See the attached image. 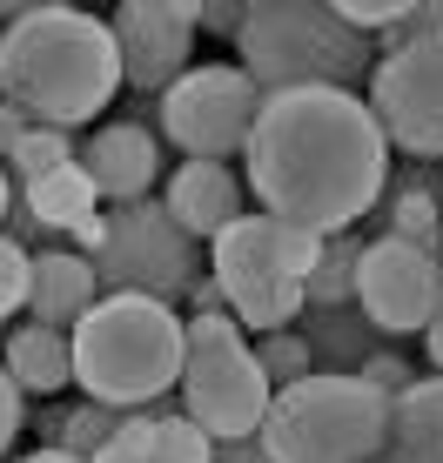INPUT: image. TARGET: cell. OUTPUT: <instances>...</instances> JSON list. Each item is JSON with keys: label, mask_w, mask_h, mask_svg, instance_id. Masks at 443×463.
<instances>
[{"label": "cell", "mask_w": 443, "mask_h": 463, "mask_svg": "<svg viewBox=\"0 0 443 463\" xmlns=\"http://www.w3.org/2000/svg\"><path fill=\"white\" fill-rule=\"evenodd\" d=\"M249 195L316 235L356 229L390 188V135L356 88H276L249 128Z\"/></svg>", "instance_id": "obj_1"}, {"label": "cell", "mask_w": 443, "mask_h": 463, "mask_svg": "<svg viewBox=\"0 0 443 463\" xmlns=\"http://www.w3.org/2000/svg\"><path fill=\"white\" fill-rule=\"evenodd\" d=\"M121 81H128V68H121L115 21H94L81 0L14 14L0 27V94L34 121L88 128L115 101Z\"/></svg>", "instance_id": "obj_2"}, {"label": "cell", "mask_w": 443, "mask_h": 463, "mask_svg": "<svg viewBox=\"0 0 443 463\" xmlns=\"http://www.w3.org/2000/svg\"><path fill=\"white\" fill-rule=\"evenodd\" d=\"M182 363H188V323L162 296L101 289V302L74 323V383H81V396L141 410L155 396L182 390Z\"/></svg>", "instance_id": "obj_3"}, {"label": "cell", "mask_w": 443, "mask_h": 463, "mask_svg": "<svg viewBox=\"0 0 443 463\" xmlns=\"http://www.w3.org/2000/svg\"><path fill=\"white\" fill-rule=\"evenodd\" d=\"M242 68L276 88H370L383 41L356 27L336 0H256L242 21Z\"/></svg>", "instance_id": "obj_4"}, {"label": "cell", "mask_w": 443, "mask_h": 463, "mask_svg": "<svg viewBox=\"0 0 443 463\" xmlns=\"http://www.w3.org/2000/svg\"><path fill=\"white\" fill-rule=\"evenodd\" d=\"M397 396L376 390L363 370H309L276 390L262 417V443L276 463H376L390 457Z\"/></svg>", "instance_id": "obj_5"}, {"label": "cell", "mask_w": 443, "mask_h": 463, "mask_svg": "<svg viewBox=\"0 0 443 463\" xmlns=\"http://www.w3.org/2000/svg\"><path fill=\"white\" fill-rule=\"evenodd\" d=\"M316 255H323L316 229H303L289 215H269V209H249L209 242V276L222 282L235 323L249 336H269V329L303 323V309H309L303 282H309Z\"/></svg>", "instance_id": "obj_6"}, {"label": "cell", "mask_w": 443, "mask_h": 463, "mask_svg": "<svg viewBox=\"0 0 443 463\" xmlns=\"http://www.w3.org/2000/svg\"><path fill=\"white\" fill-rule=\"evenodd\" d=\"M276 383H269L249 329L222 316H188V363H182V410L195 417L209 437H249L262 430Z\"/></svg>", "instance_id": "obj_7"}, {"label": "cell", "mask_w": 443, "mask_h": 463, "mask_svg": "<svg viewBox=\"0 0 443 463\" xmlns=\"http://www.w3.org/2000/svg\"><path fill=\"white\" fill-rule=\"evenodd\" d=\"M202 235H188L175 209L155 195L141 202H121L108 209V235L94 249V276L101 289H141V296H162V302H188L209 269H202Z\"/></svg>", "instance_id": "obj_8"}, {"label": "cell", "mask_w": 443, "mask_h": 463, "mask_svg": "<svg viewBox=\"0 0 443 463\" xmlns=\"http://www.w3.org/2000/svg\"><path fill=\"white\" fill-rule=\"evenodd\" d=\"M269 101V88L235 61H202V68H182L175 88L155 94V121H162V141H175L182 155H209V162H235L249 148V128H256Z\"/></svg>", "instance_id": "obj_9"}, {"label": "cell", "mask_w": 443, "mask_h": 463, "mask_svg": "<svg viewBox=\"0 0 443 463\" xmlns=\"http://www.w3.org/2000/svg\"><path fill=\"white\" fill-rule=\"evenodd\" d=\"M356 302L370 309V323L383 336H423L430 316L443 309V255L437 242H410V235H376L363 249Z\"/></svg>", "instance_id": "obj_10"}, {"label": "cell", "mask_w": 443, "mask_h": 463, "mask_svg": "<svg viewBox=\"0 0 443 463\" xmlns=\"http://www.w3.org/2000/svg\"><path fill=\"white\" fill-rule=\"evenodd\" d=\"M370 108L383 121L390 148L443 162V41H417L376 61Z\"/></svg>", "instance_id": "obj_11"}, {"label": "cell", "mask_w": 443, "mask_h": 463, "mask_svg": "<svg viewBox=\"0 0 443 463\" xmlns=\"http://www.w3.org/2000/svg\"><path fill=\"white\" fill-rule=\"evenodd\" d=\"M115 41H121V68H128L135 94H162L175 88L182 68H195V7L188 0H115Z\"/></svg>", "instance_id": "obj_12"}, {"label": "cell", "mask_w": 443, "mask_h": 463, "mask_svg": "<svg viewBox=\"0 0 443 463\" xmlns=\"http://www.w3.org/2000/svg\"><path fill=\"white\" fill-rule=\"evenodd\" d=\"M81 162L94 175V188H101V202L121 209V202H141L162 182V135L141 121H108L81 141Z\"/></svg>", "instance_id": "obj_13"}, {"label": "cell", "mask_w": 443, "mask_h": 463, "mask_svg": "<svg viewBox=\"0 0 443 463\" xmlns=\"http://www.w3.org/2000/svg\"><path fill=\"white\" fill-rule=\"evenodd\" d=\"M168 209L188 235H202V242H215L222 229H229L235 215H249V188L242 175L229 162H209V155H182V168L168 175Z\"/></svg>", "instance_id": "obj_14"}, {"label": "cell", "mask_w": 443, "mask_h": 463, "mask_svg": "<svg viewBox=\"0 0 443 463\" xmlns=\"http://www.w3.org/2000/svg\"><path fill=\"white\" fill-rule=\"evenodd\" d=\"M94 302H101L94 255H81L74 242L34 255V276H27V316H41V323H54V329H74Z\"/></svg>", "instance_id": "obj_15"}, {"label": "cell", "mask_w": 443, "mask_h": 463, "mask_svg": "<svg viewBox=\"0 0 443 463\" xmlns=\"http://www.w3.org/2000/svg\"><path fill=\"white\" fill-rule=\"evenodd\" d=\"M0 363L14 370V383H21L27 396H61L74 383V329H54V323H41V316H27L21 329H7Z\"/></svg>", "instance_id": "obj_16"}, {"label": "cell", "mask_w": 443, "mask_h": 463, "mask_svg": "<svg viewBox=\"0 0 443 463\" xmlns=\"http://www.w3.org/2000/svg\"><path fill=\"white\" fill-rule=\"evenodd\" d=\"M303 336L316 349V370H363V363L383 349V329L370 323L363 302H309Z\"/></svg>", "instance_id": "obj_17"}, {"label": "cell", "mask_w": 443, "mask_h": 463, "mask_svg": "<svg viewBox=\"0 0 443 463\" xmlns=\"http://www.w3.org/2000/svg\"><path fill=\"white\" fill-rule=\"evenodd\" d=\"M21 202L34 209V222H41L47 235H74L94 209H101V188H94L88 162L74 155V162L47 168V175H34V182H21Z\"/></svg>", "instance_id": "obj_18"}, {"label": "cell", "mask_w": 443, "mask_h": 463, "mask_svg": "<svg viewBox=\"0 0 443 463\" xmlns=\"http://www.w3.org/2000/svg\"><path fill=\"white\" fill-rule=\"evenodd\" d=\"M390 463H443V370L397 390L390 417Z\"/></svg>", "instance_id": "obj_19"}, {"label": "cell", "mask_w": 443, "mask_h": 463, "mask_svg": "<svg viewBox=\"0 0 443 463\" xmlns=\"http://www.w3.org/2000/svg\"><path fill=\"white\" fill-rule=\"evenodd\" d=\"M363 249H370V242H363L356 229H336V235H323V255H316V269H309L303 296H309V302H356Z\"/></svg>", "instance_id": "obj_20"}, {"label": "cell", "mask_w": 443, "mask_h": 463, "mask_svg": "<svg viewBox=\"0 0 443 463\" xmlns=\"http://www.w3.org/2000/svg\"><path fill=\"white\" fill-rule=\"evenodd\" d=\"M74 155H81V141H74V128H54V121H27V135L14 141L7 168H14V182H34V175L61 168V162H74Z\"/></svg>", "instance_id": "obj_21"}, {"label": "cell", "mask_w": 443, "mask_h": 463, "mask_svg": "<svg viewBox=\"0 0 443 463\" xmlns=\"http://www.w3.org/2000/svg\"><path fill=\"white\" fill-rule=\"evenodd\" d=\"M256 356H262V370L276 390H289V383H303L316 370V349L303 336V323H289V329H269V336H256Z\"/></svg>", "instance_id": "obj_22"}, {"label": "cell", "mask_w": 443, "mask_h": 463, "mask_svg": "<svg viewBox=\"0 0 443 463\" xmlns=\"http://www.w3.org/2000/svg\"><path fill=\"white\" fill-rule=\"evenodd\" d=\"M155 463H215V437L188 417V410L155 417Z\"/></svg>", "instance_id": "obj_23"}, {"label": "cell", "mask_w": 443, "mask_h": 463, "mask_svg": "<svg viewBox=\"0 0 443 463\" xmlns=\"http://www.w3.org/2000/svg\"><path fill=\"white\" fill-rule=\"evenodd\" d=\"M121 417H128L121 403L81 396V403H68V430H61V443H68V450H81V457H94V450H101V443L121 430Z\"/></svg>", "instance_id": "obj_24"}, {"label": "cell", "mask_w": 443, "mask_h": 463, "mask_svg": "<svg viewBox=\"0 0 443 463\" xmlns=\"http://www.w3.org/2000/svg\"><path fill=\"white\" fill-rule=\"evenodd\" d=\"M27 276H34V255H27V242L0 229V323H14V316L27 309Z\"/></svg>", "instance_id": "obj_25"}, {"label": "cell", "mask_w": 443, "mask_h": 463, "mask_svg": "<svg viewBox=\"0 0 443 463\" xmlns=\"http://www.w3.org/2000/svg\"><path fill=\"white\" fill-rule=\"evenodd\" d=\"M88 463H155V417H148V410H128L121 430H115V437H108Z\"/></svg>", "instance_id": "obj_26"}, {"label": "cell", "mask_w": 443, "mask_h": 463, "mask_svg": "<svg viewBox=\"0 0 443 463\" xmlns=\"http://www.w3.org/2000/svg\"><path fill=\"white\" fill-rule=\"evenodd\" d=\"M383 54H397V47H417V41H443V0H410V14L397 27H383Z\"/></svg>", "instance_id": "obj_27"}, {"label": "cell", "mask_w": 443, "mask_h": 463, "mask_svg": "<svg viewBox=\"0 0 443 463\" xmlns=\"http://www.w3.org/2000/svg\"><path fill=\"white\" fill-rule=\"evenodd\" d=\"M27 430V390L14 383V370L0 363V457L14 450V437Z\"/></svg>", "instance_id": "obj_28"}, {"label": "cell", "mask_w": 443, "mask_h": 463, "mask_svg": "<svg viewBox=\"0 0 443 463\" xmlns=\"http://www.w3.org/2000/svg\"><path fill=\"white\" fill-rule=\"evenodd\" d=\"M363 376H370L376 383V390H390V396H397V390H410V383H417V370H410V356H403V349H376V356L370 363H363Z\"/></svg>", "instance_id": "obj_29"}, {"label": "cell", "mask_w": 443, "mask_h": 463, "mask_svg": "<svg viewBox=\"0 0 443 463\" xmlns=\"http://www.w3.org/2000/svg\"><path fill=\"white\" fill-rule=\"evenodd\" d=\"M242 21H249V0H202L195 7V27L202 34H222V41L242 34Z\"/></svg>", "instance_id": "obj_30"}, {"label": "cell", "mask_w": 443, "mask_h": 463, "mask_svg": "<svg viewBox=\"0 0 443 463\" xmlns=\"http://www.w3.org/2000/svg\"><path fill=\"white\" fill-rule=\"evenodd\" d=\"M343 14H350L356 27H370V34H383V27H397L410 14V0H336Z\"/></svg>", "instance_id": "obj_31"}, {"label": "cell", "mask_w": 443, "mask_h": 463, "mask_svg": "<svg viewBox=\"0 0 443 463\" xmlns=\"http://www.w3.org/2000/svg\"><path fill=\"white\" fill-rule=\"evenodd\" d=\"M215 463H276L262 443V430H249V437H215Z\"/></svg>", "instance_id": "obj_32"}, {"label": "cell", "mask_w": 443, "mask_h": 463, "mask_svg": "<svg viewBox=\"0 0 443 463\" xmlns=\"http://www.w3.org/2000/svg\"><path fill=\"white\" fill-rule=\"evenodd\" d=\"M222 309H229V296H222V282H215V276H202L195 289H188V316H222ZM229 316H235V309H229Z\"/></svg>", "instance_id": "obj_33"}, {"label": "cell", "mask_w": 443, "mask_h": 463, "mask_svg": "<svg viewBox=\"0 0 443 463\" xmlns=\"http://www.w3.org/2000/svg\"><path fill=\"white\" fill-rule=\"evenodd\" d=\"M27 121H34V115H27V108H14L7 94H0V162H7V155H14V141L27 135Z\"/></svg>", "instance_id": "obj_34"}, {"label": "cell", "mask_w": 443, "mask_h": 463, "mask_svg": "<svg viewBox=\"0 0 443 463\" xmlns=\"http://www.w3.org/2000/svg\"><path fill=\"white\" fill-rule=\"evenodd\" d=\"M7 463H88L81 450H68V443H34L27 457H7Z\"/></svg>", "instance_id": "obj_35"}, {"label": "cell", "mask_w": 443, "mask_h": 463, "mask_svg": "<svg viewBox=\"0 0 443 463\" xmlns=\"http://www.w3.org/2000/svg\"><path fill=\"white\" fill-rule=\"evenodd\" d=\"M61 430H68V403H47L41 410V443H61Z\"/></svg>", "instance_id": "obj_36"}, {"label": "cell", "mask_w": 443, "mask_h": 463, "mask_svg": "<svg viewBox=\"0 0 443 463\" xmlns=\"http://www.w3.org/2000/svg\"><path fill=\"white\" fill-rule=\"evenodd\" d=\"M423 356H430V370H443V309L430 316V329H423Z\"/></svg>", "instance_id": "obj_37"}, {"label": "cell", "mask_w": 443, "mask_h": 463, "mask_svg": "<svg viewBox=\"0 0 443 463\" xmlns=\"http://www.w3.org/2000/svg\"><path fill=\"white\" fill-rule=\"evenodd\" d=\"M34 7H68V0H0V21H14V14H34Z\"/></svg>", "instance_id": "obj_38"}, {"label": "cell", "mask_w": 443, "mask_h": 463, "mask_svg": "<svg viewBox=\"0 0 443 463\" xmlns=\"http://www.w3.org/2000/svg\"><path fill=\"white\" fill-rule=\"evenodd\" d=\"M7 209H14V168L0 162V229H7Z\"/></svg>", "instance_id": "obj_39"}, {"label": "cell", "mask_w": 443, "mask_h": 463, "mask_svg": "<svg viewBox=\"0 0 443 463\" xmlns=\"http://www.w3.org/2000/svg\"><path fill=\"white\" fill-rule=\"evenodd\" d=\"M0 349H7V323H0Z\"/></svg>", "instance_id": "obj_40"}, {"label": "cell", "mask_w": 443, "mask_h": 463, "mask_svg": "<svg viewBox=\"0 0 443 463\" xmlns=\"http://www.w3.org/2000/svg\"><path fill=\"white\" fill-rule=\"evenodd\" d=\"M437 255H443V235H437Z\"/></svg>", "instance_id": "obj_41"}, {"label": "cell", "mask_w": 443, "mask_h": 463, "mask_svg": "<svg viewBox=\"0 0 443 463\" xmlns=\"http://www.w3.org/2000/svg\"><path fill=\"white\" fill-rule=\"evenodd\" d=\"M188 7H202V0H188Z\"/></svg>", "instance_id": "obj_42"}, {"label": "cell", "mask_w": 443, "mask_h": 463, "mask_svg": "<svg viewBox=\"0 0 443 463\" xmlns=\"http://www.w3.org/2000/svg\"><path fill=\"white\" fill-rule=\"evenodd\" d=\"M376 463H390V457H376Z\"/></svg>", "instance_id": "obj_43"}, {"label": "cell", "mask_w": 443, "mask_h": 463, "mask_svg": "<svg viewBox=\"0 0 443 463\" xmlns=\"http://www.w3.org/2000/svg\"><path fill=\"white\" fill-rule=\"evenodd\" d=\"M249 7H256V0H249Z\"/></svg>", "instance_id": "obj_44"}, {"label": "cell", "mask_w": 443, "mask_h": 463, "mask_svg": "<svg viewBox=\"0 0 443 463\" xmlns=\"http://www.w3.org/2000/svg\"><path fill=\"white\" fill-rule=\"evenodd\" d=\"M0 463H7V457H0Z\"/></svg>", "instance_id": "obj_45"}]
</instances>
